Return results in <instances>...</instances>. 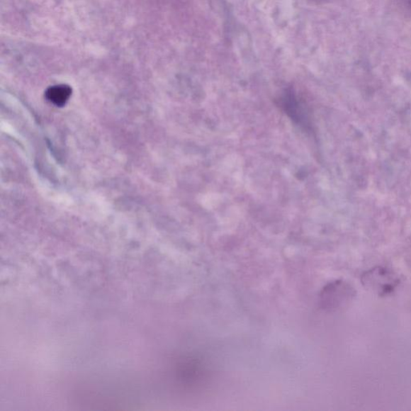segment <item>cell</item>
Here are the masks:
<instances>
[{
  "label": "cell",
  "instance_id": "cell-2",
  "mask_svg": "<svg viewBox=\"0 0 411 411\" xmlns=\"http://www.w3.org/2000/svg\"><path fill=\"white\" fill-rule=\"evenodd\" d=\"M282 100V106L289 116L294 120H297L298 124L303 126L307 125L306 113L304 111L303 106L298 101L297 98L295 96L286 95L283 96Z\"/></svg>",
  "mask_w": 411,
  "mask_h": 411
},
{
  "label": "cell",
  "instance_id": "cell-1",
  "mask_svg": "<svg viewBox=\"0 0 411 411\" xmlns=\"http://www.w3.org/2000/svg\"><path fill=\"white\" fill-rule=\"evenodd\" d=\"M362 283L366 288L379 295H388L398 285L395 274L388 269L378 267L362 276Z\"/></svg>",
  "mask_w": 411,
  "mask_h": 411
},
{
  "label": "cell",
  "instance_id": "cell-3",
  "mask_svg": "<svg viewBox=\"0 0 411 411\" xmlns=\"http://www.w3.org/2000/svg\"><path fill=\"white\" fill-rule=\"evenodd\" d=\"M72 94V89L65 84H60L47 89L46 98L57 106H64L69 101Z\"/></svg>",
  "mask_w": 411,
  "mask_h": 411
}]
</instances>
